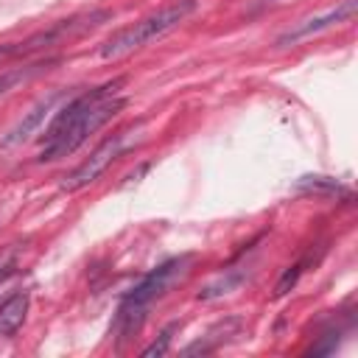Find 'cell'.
Returning <instances> with one entry per match:
<instances>
[{"label":"cell","mask_w":358,"mask_h":358,"mask_svg":"<svg viewBox=\"0 0 358 358\" xmlns=\"http://www.w3.org/2000/svg\"><path fill=\"white\" fill-rule=\"evenodd\" d=\"M28 313V294H11L0 305V336H11L22 327Z\"/></svg>","instance_id":"8"},{"label":"cell","mask_w":358,"mask_h":358,"mask_svg":"<svg viewBox=\"0 0 358 358\" xmlns=\"http://www.w3.org/2000/svg\"><path fill=\"white\" fill-rule=\"evenodd\" d=\"M193 255H182V257H173V260H168V263H162V266H157L154 271H148L129 294H126V305H134V308H145L148 310V305L154 302V299H159L162 294H168L176 282H182L187 274H190V266H193Z\"/></svg>","instance_id":"3"},{"label":"cell","mask_w":358,"mask_h":358,"mask_svg":"<svg viewBox=\"0 0 358 358\" xmlns=\"http://www.w3.org/2000/svg\"><path fill=\"white\" fill-rule=\"evenodd\" d=\"M8 59H17V42H6V45H0V64H6Z\"/></svg>","instance_id":"14"},{"label":"cell","mask_w":358,"mask_h":358,"mask_svg":"<svg viewBox=\"0 0 358 358\" xmlns=\"http://www.w3.org/2000/svg\"><path fill=\"white\" fill-rule=\"evenodd\" d=\"M120 151H123V134H112V137H106L78 168H73L67 176H64V182H62V190H67V193H76V190H81V187H87V185H92L117 157H120Z\"/></svg>","instance_id":"4"},{"label":"cell","mask_w":358,"mask_h":358,"mask_svg":"<svg viewBox=\"0 0 358 358\" xmlns=\"http://www.w3.org/2000/svg\"><path fill=\"white\" fill-rule=\"evenodd\" d=\"M173 330H176V324H168L162 333H159V338L154 341V344H148L145 350H143V358H154V355H165L168 350H171V338H173Z\"/></svg>","instance_id":"12"},{"label":"cell","mask_w":358,"mask_h":358,"mask_svg":"<svg viewBox=\"0 0 358 358\" xmlns=\"http://www.w3.org/2000/svg\"><path fill=\"white\" fill-rule=\"evenodd\" d=\"M193 11H196V0H176V3L165 6V8H159L157 14L143 17L140 22H134L129 28H120L112 39H106L101 45V56L103 59H117V56H123V53H129L134 48H143L145 42L159 39L162 34H168L171 28H176Z\"/></svg>","instance_id":"1"},{"label":"cell","mask_w":358,"mask_h":358,"mask_svg":"<svg viewBox=\"0 0 358 358\" xmlns=\"http://www.w3.org/2000/svg\"><path fill=\"white\" fill-rule=\"evenodd\" d=\"M56 101H59V92H53V95H45L31 112H25V117L22 120H17L8 131H6V137L0 140V148H14V145H20V143H25L39 126H42V120L50 115V109L56 106Z\"/></svg>","instance_id":"6"},{"label":"cell","mask_w":358,"mask_h":358,"mask_svg":"<svg viewBox=\"0 0 358 358\" xmlns=\"http://www.w3.org/2000/svg\"><path fill=\"white\" fill-rule=\"evenodd\" d=\"M294 190L299 193H319V196H330V193H341L344 185L338 179H330V176H302L296 179Z\"/></svg>","instance_id":"10"},{"label":"cell","mask_w":358,"mask_h":358,"mask_svg":"<svg viewBox=\"0 0 358 358\" xmlns=\"http://www.w3.org/2000/svg\"><path fill=\"white\" fill-rule=\"evenodd\" d=\"M123 106H126V98H117V95H101V98H95L87 109H81V115L56 140L45 143V148L39 154V162H53V159L70 157L78 145L87 143V137L92 131H98L103 123H109Z\"/></svg>","instance_id":"2"},{"label":"cell","mask_w":358,"mask_h":358,"mask_svg":"<svg viewBox=\"0 0 358 358\" xmlns=\"http://www.w3.org/2000/svg\"><path fill=\"white\" fill-rule=\"evenodd\" d=\"M302 266H305V263H294V266H288V268L280 274V280H277V285H274V296H285V294L296 285V280H299V274H302Z\"/></svg>","instance_id":"11"},{"label":"cell","mask_w":358,"mask_h":358,"mask_svg":"<svg viewBox=\"0 0 358 358\" xmlns=\"http://www.w3.org/2000/svg\"><path fill=\"white\" fill-rule=\"evenodd\" d=\"M355 0H344L341 6H336L333 11H327V14H322V17H310V20H305V22H299L296 28H291V31H285L280 39H277V45H288V42H299V39H305V36H310V34H319V31H324V28H330V25H338V22H347V20H352L355 17Z\"/></svg>","instance_id":"5"},{"label":"cell","mask_w":358,"mask_h":358,"mask_svg":"<svg viewBox=\"0 0 358 358\" xmlns=\"http://www.w3.org/2000/svg\"><path fill=\"white\" fill-rule=\"evenodd\" d=\"M17 255H20V246H17V243H6V246H0V280H6V277L14 271Z\"/></svg>","instance_id":"13"},{"label":"cell","mask_w":358,"mask_h":358,"mask_svg":"<svg viewBox=\"0 0 358 358\" xmlns=\"http://www.w3.org/2000/svg\"><path fill=\"white\" fill-rule=\"evenodd\" d=\"M243 271L241 268H229L227 274H221V277H215L210 285H204L201 291H199V299H215V296H224V294H229V291H235L241 282H243Z\"/></svg>","instance_id":"9"},{"label":"cell","mask_w":358,"mask_h":358,"mask_svg":"<svg viewBox=\"0 0 358 358\" xmlns=\"http://www.w3.org/2000/svg\"><path fill=\"white\" fill-rule=\"evenodd\" d=\"M53 64H56V59H39V62H31V64H22V67H8V70H3V73H0V95L11 92L14 87H20V84H25V81H31V78H36L39 73L50 70Z\"/></svg>","instance_id":"7"}]
</instances>
